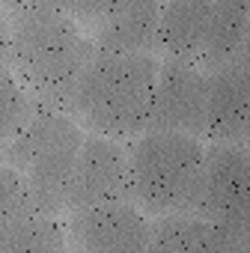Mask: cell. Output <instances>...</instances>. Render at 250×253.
I'll return each instance as SVG.
<instances>
[{"mask_svg":"<svg viewBox=\"0 0 250 253\" xmlns=\"http://www.w3.org/2000/svg\"><path fill=\"white\" fill-rule=\"evenodd\" d=\"M149 250L182 253H250V235L229 232L194 211L158 214L149 229Z\"/></svg>","mask_w":250,"mask_h":253,"instance_id":"obj_10","label":"cell"},{"mask_svg":"<svg viewBox=\"0 0 250 253\" xmlns=\"http://www.w3.org/2000/svg\"><path fill=\"white\" fill-rule=\"evenodd\" d=\"M125 152L134 206L152 217L197 209L206 167V146L200 137L146 128Z\"/></svg>","mask_w":250,"mask_h":253,"instance_id":"obj_3","label":"cell"},{"mask_svg":"<svg viewBox=\"0 0 250 253\" xmlns=\"http://www.w3.org/2000/svg\"><path fill=\"white\" fill-rule=\"evenodd\" d=\"M208 0H164L155 30V51H161L164 60L200 66L208 39Z\"/></svg>","mask_w":250,"mask_h":253,"instance_id":"obj_12","label":"cell"},{"mask_svg":"<svg viewBox=\"0 0 250 253\" xmlns=\"http://www.w3.org/2000/svg\"><path fill=\"white\" fill-rule=\"evenodd\" d=\"M45 6H54L60 9L63 15H69L72 21L78 24H86V27H95L113 6V0H39ZM36 6V3H33Z\"/></svg>","mask_w":250,"mask_h":253,"instance_id":"obj_17","label":"cell"},{"mask_svg":"<svg viewBox=\"0 0 250 253\" xmlns=\"http://www.w3.org/2000/svg\"><path fill=\"white\" fill-rule=\"evenodd\" d=\"M36 206L24 179L18 176L15 167L9 164H0V223H6L9 217H15L18 211Z\"/></svg>","mask_w":250,"mask_h":253,"instance_id":"obj_16","label":"cell"},{"mask_svg":"<svg viewBox=\"0 0 250 253\" xmlns=\"http://www.w3.org/2000/svg\"><path fill=\"white\" fill-rule=\"evenodd\" d=\"M9 33V63L33 92V101L69 110L72 92L95 54L81 24L54 6L36 3L12 15Z\"/></svg>","mask_w":250,"mask_h":253,"instance_id":"obj_1","label":"cell"},{"mask_svg":"<svg viewBox=\"0 0 250 253\" xmlns=\"http://www.w3.org/2000/svg\"><path fill=\"white\" fill-rule=\"evenodd\" d=\"M33 3H39V0H0V6L9 9L12 15H15V12H21V9H27V6H33Z\"/></svg>","mask_w":250,"mask_h":253,"instance_id":"obj_19","label":"cell"},{"mask_svg":"<svg viewBox=\"0 0 250 253\" xmlns=\"http://www.w3.org/2000/svg\"><path fill=\"white\" fill-rule=\"evenodd\" d=\"M203 122H206V69L185 60L158 63L146 128L203 137Z\"/></svg>","mask_w":250,"mask_h":253,"instance_id":"obj_8","label":"cell"},{"mask_svg":"<svg viewBox=\"0 0 250 253\" xmlns=\"http://www.w3.org/2000/svg\"><path fill=\"white\" fill-rule=\"evenodd\" d=\"M9 45H12L9 21H6V18H0V66H9Z\"/></svg>","mask_w":250,"mask_h":253,"instance_id":"obj_18","label":"cell"},{"mask_svg":"<svg viewBox=\"0 0 250 253\" xmlns=\"http://www.w3.org/2000/svg\"><path fill=\"white\" fill-rule=\"evenodd\" d=\"M211 143H247V57L206 69V122Z\"/></svg>","mask_w":250,"mask_h":253,"instance_id":"obj_9","label":"cell"},{"mask_svg":"<svg viewBox=\"0 0 250 253\" xmlns=\"http://www.w3.org/2000/svg\"><path fill=\"white\" fill-rule=\"evenodd\" d=\"M194 214L250 235V158L244 143H211L206 146L203 188Z\"/></svg>","mask_w":250,"mask_h":253,"instance_id":"obj_5","label":"cell"},{"mask_svg":"<svg viewBox=\"0 0 250 253\" xmlns=\"http://www.w3.org/2000/svg\"><path fill=\"white\" fill-rule=\"evenodd\" d=\"M155 78L158 60L152 54L95 51L72 92L69 113L92 134L134 140L149 125Z\"/></svg>","mask_w":250,"mask_h":253,"instance_id":"obj_2","label":"cell"},{"mask_svg":"<svg viewBox=\"0 0 250 253\" xmlns=\"http://www.w3.org/2000/svg\"><path fill=\"white\" fill-rule=\"evenodd\" d=\"M33 95L21 84V78L9 69L0 66V149H3L33 113Z\"/></svg>","mask_w":250,"mask_h":253,"instance_id":"obj_15","label":"cell"},{"mask_svg":"<svg viewBox=\"0 0 250 253\" xmlns=\"http://www.w3.org/2000/svg\"><path fill=\"white\" fill-rule=\"evenodd\" d=\"M149 214L131 200L101 203L89 209L69 211L66 235L78 250L92 253H134L149 250Z\"/></svg>","mask_w":250,"mask_h":253,"instance_id":"obj_7","label":"cell"},{"mask_svg":"<svg viewBox=\"0 0 250 253\" xmlns=\"http://www.w3.org/2000/svg\"><path fill=\"white\" fill-rule=\"evenodd\" d=\"M83 143L81 125L69 110L36 101L24 128L3 146L6 164L18 170L33 203L51 214L66 209L69 179Z\"/></svg>","mask_w":250,"mask_h":253,"instance_id":"obj_4","label":"cell"},{"mask_svg":"<svg viewBox=\"0 0 250 253\" xmlns=\"http://www.w3.org/2000/svg\"><path fill=\"white\" fill-rule=\"evenodd\" d=\"M164 0H113L110 12L95 24V51L152 54Z\"/></svg>","mask_w":250,"mask_h":253,"instance_id":"obj_11","label":"cell"},{"mask_svg":"<svg viewBox=\"0 0 250 253\" xmlns=\"http://www.w3.org/2000/svg\"><path fill=\"white\" fill-rule=\"evenodd\" d=\"M66 247V226L57 214L30 206L0 223V253L9 250H63Z\"/></svg>","mask_w":250,"mask_h":253,"instance_id":"obj_14","label":"cell"},{"mask_svg":"<svg viewBox=\"0 0 250 253\" xmlns=\"http://www.w3.org/2000/svg\"><path fill=\"white\" fill-rule=\"evenodd\" d=\"M131 200L128 188V152L113 137L104 134H83L69 191H66V211Z\"/></svg>","mask_w":250,"mask_h":253,"instance_id":"obj_6","label":"cell"},{"mask_svg":"<svg viewBox=\"0 0 250 253\" xmlns=\"http://www.w3.org/2000/svg\"><path fill=\"white\" fill-rule=\"evenodd\" d=\"M208 39L200 69L247 57V0H208Z\"/></svg>","mask_w":250,"mask_h":253,"instance_id":"obj_13","label":"cell"}]
</instances>
